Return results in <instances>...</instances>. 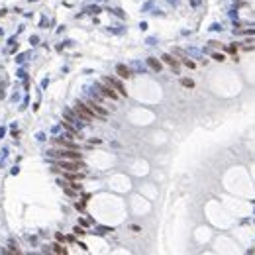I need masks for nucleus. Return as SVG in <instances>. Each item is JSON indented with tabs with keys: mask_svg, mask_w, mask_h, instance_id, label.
I'll use <instances>...</instances> for the list:
<instances>
[{
	"mask_svg": "<svg viewBox=\"0 0 255 255\" xmlns=\"http://www.w3.org/2000/svg\"><path fill=\"white\" fill-rule=\"evenodd\" d=\"M57 169H63L67 171V173H79L80 169H85L83 167V163H80V159H59L57 161Z\"/></svg>",
	"mask_w": 255,
	"mask_h": 255,
	"instance_id": "obj_1",
	"label": "nucleus"
},
{
	"mask_svg": "<svg viewBox=\"0 0 255 255\" xmlns=\"http://www.w3.org/2000/svg\"><path fill=\"white\" fill-rule=\"evenodd\" d=\"M53 251H55V253H59V255H67V249L63 245H59V243H55V245H53Z\"/></svg>",
	"mask_w": 255,
	"mask_h": 255,
	"instance_id": "obj_12",
	"label": "nucleus"
},
{
	"mask_svg": "<svg viewBox=\"0 0 255 255\" xmlns=\"http://www.w3.org/2000/svg\"><path fill=\"white\" fill-rule=\"evenodd\" d=\"M161 59H163V63H167V65H169V67H171V69H173L175 73H179L181 65H179V61H177V59H175L173 55H169V53H165V55L161 57Z\"/></svg>",
	"mask_w": 255,
	"mask_h": 255,
	"instance_id": "obj_6",
	"label": "nucleus"
},
{
	"mask_svg": "<svg viewBox=\"0 0 255 255\" xmlns=\"http://www.w3.org/2000/svg\"><path fill=\"white\" fill-rule=\"evenodd\" d=\"M49 155L51 157H57V159H80V153L77 151V149H67V147H63V149H57V151H49Z\"/></svg>",
	"mask_w": 255,
	"mask_h": 255,
	"instance_id": "obj_3",
	"label": "nucleus"
},
{
	"mask_svg": "<svg viewBox=\"0 0 255 255\" xmlns=\"http://www.w3.org/2000/svg\"><path fill=\"white\" fill-rule=\"evenodd\" d=\"M86 106H88V108L92 110V112H94L98 118H102V120H104V118H108V112H106V110H104L98 102H94V100H88V102H86Z\"/></svg>",
	"mask_w": 255,
	"mask_h": 255,
	"instance_id": "obj_4",
	"label": "nucleus"
},
{
	"mask_svg": "<svg viewBox=\"0 0 255 255\" xmlns=\"http://www.w3.org/2000/svg\"><path fill=\"white\" fill-rule=\"evenodd\" d=\"M75 234H77V236H83V234H85V230H83V228H75Z\"/></svg>",
	"mask_w": 255,
	"mask_h": 255,
	"instance_id": "obj_15",
	"label": "nucleus"
},
{
	"mask_svg": "<svg viewBox=\"0 0 255 255\" xmlns=\"http://www.w3.org/2000/svg\"><path fill=\"white\" fill-rule=\"evenodd\" d=\"M183 63H184V65H186V67H189V69H194V67H196V65H194L192 61H190V59H186V57H184V59H183Z\"/></svg>",
	"mask_w": 255,
	"mask_h": 255,
	"instance_id": "obj_14",
	"label": "nucleus"
},
{
	"mask_svg": "<svg viewBox=\"0 0 255 255\" xmlns=\"http://www.w3.org/2000/svg\"><path fill=\"white\" fill-rule=\"evenodd\" d=\"M212 59H216V61H220V63H222V61H226V57H224L222 53H214V55H212Z\"/></svg>",
	"mask_w": 255,
	"mask_h": 255,
	"instance_id": "obj_13",
	"label": "nucleus"
},
{
	"mask_svg": "<svg viewBox=\"0 0 255 255\" xmlns=\"http://www.w3.org/2000/svg\"><path fill=\"white\" fill-rule=\"evenodd\" d=\"M55 145H59V147H67V149H77V145L73 142H67V139H61V137H59V139H55Z\"/></svg>",
	"mask_w": 255,
	"mask_h": 255,
	"instance_id": "obj_9",
	"label": "nucleus"
},
{
	"mask_svg": "<svg viewBox=\"0 0 255 255\" xmlns=\"http://www.w3.org/2000/svg\"><path fill=\"white\" fill-rule=\"evenodd\" d=\"M75 112L79 114V118L83 120V122H86V124H90L94 118H98L92 110L86 106V104H83V102H75Z\"/></svg>",
	"mask_w": 255,
	"mask_h": 255,
	"instance_id": "obj_2",
	"label": "nucleus"
},
{
	"mask_svg": "<svg viewBox=\"0 0 255 255\" xmlns=\"http://www.w3.org/2000/svg\"><path fill=\"white\" fill-rule=\"evenodd\" d=\"M104 83H108L110 86H114V88L118 90V94H122V96H128V90L124 88V85L120 83V80H116V79H104Z\"/></svg>",
	"mask_w": 255,
	"mask_h": 255,
	"instance_id": "obj_7",
	"label": "nucleus"
},
{
	"mask_svg": "<svg viewBox=\"0 0 255 255\" xmlns=\"http://www.w3.org/2000/svg\"><path fill=\"white\" fill-rule=\"evenodd\" d=\"M147 63H149V67H151L153 71H157V73H159V71H161V63H159V61H157L155 57H151V59H147Z\"/></svg>",
	"mask_w": 255,
	"mask_h": 255,
	"instance_id": "obj_10",
	"label": "nucleus"
},
{
	"mask_svg": "<svg viewBox=\"0 0 255 255\" xmlns=\"http://www.w3.org/2000/svg\"><path fill=\"white\" fill-rule=\"evenodd\" d=\"M100 92H102L104 96H108L110 100H118V90L114 88V86H110L108 83H104V85L100 86Z\"/></svg>",
	"mask_w": 255,
	"mask_h": 255,
	"instance_id": "obj_5",
	"label": "nucleus"
},
{
	"mask_svg": "<svg viewBox=\"0 0 255 255\" xmlns=\"http://www.w3.org/2000/svg\"><path fill=\"white\" fill-rule=\"evenodd\" d=\"M116 73H118L122 79H130V77H132V73H130V69H128L126 65H118L116 67Z\"/></svg>",
	"mask_w": 255,
	"mask_h": 255,
	"instance_id": "obj_8",
	"label": "nucleus"
},
{
	"mask_svg": "<svg viewBox=\"0 0 255 255\" xmlns=\"http://www.w3.org/2000/svg\"><path fill=\"white\" fill-rule=\"evenodd\" d=\"M181 85L186 86V88H194V80L192 79H181Z\"/></svg>",
	"mask_w": 255,
	"mask_h": 255,
	"instance_id": "obj_11",
	"label": "nucleus"
}]
</instances>
